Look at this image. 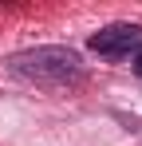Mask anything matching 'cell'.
Masks as SVG:
<instances>
[{
  "label": "cell",
  "instance_id": "cell-1",
  "mask_svg": "<svg viewBox=\"0 0 142 146\" xmlns=\"http://www.w3.org/2000/svg\"><path fill=\"white\" fill-rule=\"evenodd\" d=\"M12 75H20L36 87H67L83 79V63L71 48H36V51H20L8 59Z\"/></svg>",
  "mask_w": 142,
  "mask_h": 146
},
{
  "label": "cell",
  "instance_id": "cell-2",
  "mask_svg": "<svg viewBox=\"0 0 142 146\" xmlns=\"http://www.w3.org/2000/svg\"><path fill=\"white\" fill-rule=\"evenodd\" d=\"M87 44H91V51L107 55V59H126V55H134L142 48V28L138 24H107Z\"/></svg>",
  "mask_w": 142,
  "mask_h": 146
},
{
  "label": "cell",
  "instance_id": "cell-3",
  "mask_svg": "<svg viewBox=\"0 0 142 146\" xmlns=\"http://www.w3.org/2000/svg\"><path fill=\"white\" fill-rule=\"evenodd\" d=\"M134 75H138V79H142V48L134 51Z\"/></svg>",
  "mask_w": 142,
  "mask_h": 146
}]
</instances>
